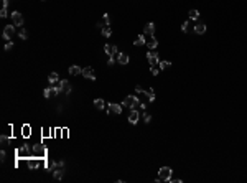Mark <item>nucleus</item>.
Segmentation results:
<instances>
[{
  "label": "nucleus",
  "instance_id": "nucleus-37",
  "mask_svg": "<svg viewBox=\"0 0 247 183\" xmlns=\"http://www.w3.org/2000/svg\"><path fill=\"white\" fill-rule=\"evenodd\" d=\"M56 165H58V168H64V162H56Z\"/></svg>",
  "mask_w": 247,
  "mask_h": 183
},
{
  "label": "nucleus",
  "instance_id": "nucleus-7",
  "mask_svg": "<svg viewBox=\"0 0 247 183\" xmlns=\"http://www.w3.org/2000/svg\"><path fill=\"white\" fill-rule=\"evenodd\" d=\"M58 86L61 87V91H63L64 94H69L71 91H73V87H71V84L68 83L66 79H60V83H58Z\"/></svg>",
  "mask_w": 247,
  "mask_h": 183
},
{
  "label": "nucleus",
  "instance_id": "nucleus-3",
  "mask_svg": "<svg viewBox=\"0 0 247 183\" xmlns=\"http://www.w3.org/2000/svg\"><path fill=\"white\" fill-rule=\"evenodd\" d=\"M147 60L150 63V66H158L160 65V58H158V53H155V50H150L147 53Z\"/></svg>",
  "mask_w": 247,
  "mask_h": 183
},
{
  "label": "nucleus",
  "instance_id": "nucleus-2",
  "mask_svg": "<svg viewBox=\"0 0 247 183\" xmlns=\"http://www.w3.org/2000/svg\"><path fill=\"white\" fill-rule=\"evenodd\" d=\"M171 173H173V170L170 168V167H162V168L158 170V176H160V180H162V182H170Z\"/></svg>",
  "mask_w": 247,
  "mask_h": 183
},
{
  "label": "nucleus",
  "instance_id": "nucleus-22",
  "mask_svg": "<svg viewBox=\"0 0 247 183\" xmlns=\"http://www.w3.org/2000/svg\"><path fill=\"white\" fill-rule=\"evenodd\" d=\"M190 20H198V18H199V12L196 10V8H193V10H190Z\"/></svg>",
  "mask_w": 247,
  "mask_h": 183
},
{
  "label": "nucleus",
  "instance_id": "nucleus-1",
  "mask_svg": "<svg viewBox=\"0 0 247 183\" xmlns=\"http://www.w3.org/2000/svg\"><path fill=\"white\" fill-rule=\"evenodd\" d=\"M122 106H125V107H129V109H135V107H138V106H142V104H140V101H138L137 96H127L125 99H124Z\"/></svg>",
  "mask_w": 247,
  "mask_h": 183
},
{
  "label": "nucleus",
  "instance_id": "nucleus-31",
  "mask_svg": "<svg viewBox=\"0 0 247 183\" xmlns=\"http://www.w3.org/2000/svg\"><path fill=\"white\" fill-rule=\"evenodd\" d=\"M28 130H30V127H28V126H25V127H23V135H25V137H28V135H30Z\"/></svg>",
  "mask_w": 247,
  "mask_h": 183
},
{
  "label": "nucleus",
  "instance_id": "nucleus-28",
  "mask_svg": "<svg viewBox=\"0 0 247 183\" xmlns=\"http://www.w3.org/2000/svg\"><path fill=\"white\" fill-rule=\"evenodd\" d=\"M8 15V12H7V7H2V10H0V17L2 18H5Z\"/></svg>",
  "mask_w": 247,
  "mask_h": 183
},
{
  "label": "nucleus",
  "instance_id": "nucleus-14",
  "mask_svg": "<svg viewBox=\"0 0 247 183\" xmlns=\"http://www.w3.org/2000/svg\"><path fill=\"white\" fill-rule=\"evenodd\" d=\"M194 33H196V35H204L206 33V25L204 23H198V25L194 26Z\"/></svg>",
  "mask_w": 247,
  "mask_h": 183
},
{
  "label": "nucleus",
  "instance_id": "nucleus-8",
  "mask_svg": "<svg viewBox=\"0 0 247 183\" xmlns=\"http://www.w3.org/2000/svg\"><path fill=\"white\" fill-rule=\"evenodd\" d=\"M127 119H129V122H130V124H134V126H135V124L138 122V119H140V114H138L137 109H132V111L129 112V117Z\"/></svg>",
  "mask_w": 247,
  "mask_h": 183
},
{
  "label": "nucleus",
  "instance_id": "nucleus-35",
  "mask_svg": "<svg viewBox=\"0 0 247 183\" xmlns=\"http://www.w3.org/2000/svg\"><path fill=\"white\" fill-rule=\"evenodd\" d=\"M114 60H115V56H110L109 61H107V65H109V66H114Z\"/></svg>",
  "mask_w": 247,
  "mask_h": 183
},
{
  "label": "nucleus",
  "instance_id": "nucleus-5",
  "mask_svg": "<svg viewBox=\"0 0 247 183\" xmlns=\"http://www.w3.org/2000/svg\"><path fill=\"white\" fill-rule=\"evenodd\" d=\"M12 22L15 26H23V15L20 12H13L12 13Z\"/></svg>",
  "mask_w": 247,
  "mask_h": 183
},
{
  "label": "nucleus",
  "instance_id": "nucleus-29",
  "mask_svg": "<svg viewBox=\"0 0 247 183\" xmlns=\"http://www.w3.org/2000/svg\"><path fill=\"white\" fill-rule=\"evenodd\" d=\"M43 94H45V97H46V99H49V97H51V89H49V87H46V89H45V93H43Z\"/></svg>",
  "mask_w": 247,
  "mask_h": 183
},
{
  "label": "nucleus",
  "instance_id": "nucleus-32",
  "mask_svg": "<svg viewBox=\"0 0 247 183\" xmlns=\"http://www.w3.org/2000/svg\"><path fill=\"white\" fill-rule=\"evenodd\" d=\"M12 48H13V43H12V41H8V43L5 45V50H7V51H10Z\"/></svg>",
  "mask_w": 247,
  "mask_h": 183
},
{
  "label": "nucleus",
  "instance_id": "nucleus-36",
  "mask_svg": "<svg viewBox=\"0 0 247 183\" xmlns=\"http://www.w3.org/2000/svg\"><path fill=\"white\" fill-rule=\"evenodd\" d=\"M5 157H7V154H5V150H2V152H0V160L4 162V160H5Z\"/></svg>",
  "mask_w": 247,
  "mask_h": 183
},
{
  "label": "nucleus",
  "instance_id": "nucleus-25",
  "mask_svg": "<svg viewBox=\"0 0 247 183\" xmlns=\"http://www.w3.org/2000/svg\"><path fill=\"white\" fill-rule=\"evenodd\" d=\"M160 68L162 69H166V68H170V66H171V63H170V61H160Z\"/></svg>",
  "mask_w": 247,
  "mask_h": 183
},
{
  "label": "nucleus",
  "instance_id": "nucleus-23",
  "mask_svg": "<svg viewBox=\"0 0 247 183\" xmlns=\"http://www.w3.org/2000/svg\"><path fill=\"white\" fill-rule=\"evenodd\" d=\"M110 35H112V30H110V26H104V28H102V36L109 38Z\"/></svg>",
  "mask_w": 247,
  "mask_h": 183
},
{
  "label": "nucleus",
  "instance_id": "nucleus-18",
  "mask_svg": "<svg viewBox=\"0 0 247 183\" xmlns=\"http://www.w3.org/2000/svg\"><path fill=\"white\" fill-rule=\"evenodd\" d=\"M69 74H71V76H78V74H82V69L79 68V66H76V65H74V66H71V68H69Z\"/></svg>",
  "mask_w": 247,
  "mask_h": 183
},
{
  "label": "nucleus",
  "instance_id": "nucleus-4",
  "mask_svg": "<svg viewBox=\"0 0 247 183\" xmlns=\"http://www.w3.org/2000/svg\"><path fill=\"white\" fill-rule=\"evenodd\" d=\"M107 112H109V114H120V112H122V104L109 102V104H107Z\"/></svg>",
  "mask_w": 247,
  "mask_h": 183
},
{
  "label": "nucleus",
  "instance_id": "nucleus-24",
  "mask_svg": "<svg viewBox=\"0 0 247 183\" xmlns=\"http://www.w3.org/2000/svg\"><path fill=\"white\" fill-rule=\"evenodd\" d=\"M145 94L148 96V101H150V102H153V101H155V93H153V89H148Z\"/></svg>",
  "mask_w": 247,
  "mask_h": 183
},
{
  "label": "nucleus",
  "instance_id": "nucleus-21",
  "mask_svg": "<svg viewBox=\"0 0 247 183\" xmlns=\"http://www.w3.org/2000/svg\"><path fill=\"white\" fill-rule=\"evenodd\" d=\"M181 30H183V33H191V32H194V28H191L190 22H185L183 25H181Z\"/></svg>",
  "mask_w": 247,
  "mask_h": 183
},
{
  "label": "nucleus",
  "instance_id": "nucleus-39",
  "mask_svg": "<svg viewBox=\"0 0 247 183\" xmlns=\"http://www.w3.org/2000/svg\"><path fill=\"white\" fill-rule=\"evenodd\" d=\"M135 91H137V93H145V91H143V89H142V87H140V86H137V87H135Z\"/></svg>",
  "mask_w": 247,
  "mask_h": 183
},
{
  "label": "nucleus",
  "instance_id": "nucleus-10",
  "mask_svg": "<svg viewBox=\"0 0 247 183\" xmlns=\"http://www.w3.org/2000/svg\"><path fill=\"white\" fill-rule=\"evenodd\" d=\"M13 35H15V25H13V26L7 25V26L4 28V38H5V40H10Z\"/></svg>",
  "mask_w": 247,
  "mask_h": 183
},
{
  "label": "nucleus",
  "instance_id": "nucleus-16",
  "mask_svg": "<svg viewBox=\"0 0 247 183\" xmlns=\"http://www.w3.org/2000/svg\"><path fill=\"white\" fill-rule=\"evenodd\" d=\"M48 81H49V84H56V83H60V76H58V73H49Z\"/></svg>",
  "mask_w": 247,
  "mask_h": 183
},
{
  "label": "nucleus",
  "instance_id": "nucleus-6",
  "mask_svg": "<svg viewBox=\"0 0 247 183\" xmlns=\"http://www.w3.org/2000/svg\"><path fill=\"white\" fill-rule=\"evenodd\" d=\"M82 76H84L86 79H89V81H96V73H94V69H92L91 66H87V68L82 69Z\"/></svg>",
  "mask_w": 247,
  "mask_h": 183
},
{
  "label": "nucleus",
  "instance_id": "nucleus-30",
  "mask_svg": "<svg viewBox=\"0 0 247 183\" xmlns=\"http://www.w3.org/2000/svg\"><path fill=\"white\" fill-rule=\"evenodd\" d=\"M143 121H145V122H147V124H148V122L152 121V115H150V114H147V112H145V114H143Z\"/></svg>",
  "mask_w": 247,
  "mask_h": 183
},
{
  "label": "nucleus",
  "instance_id": "nucleus-13",
  "mask_svg": "<svg viewBox=\"0 0 247 183\" xmlns=\"http://www.w3.org/2000/svg\"><path fill=\"white\" fill-rule=\"evenodd\" d=\"M117 61H119V65H129V54L127 53H119L117 54Z\"/></svg>",
  "mask_w": 247,
  "mask_h": 183
},
{
  "label": "nucleus",
  "instance_id": "nucleus-33",
  "mask_svg": "<svg viewBox=\"0 0 247 183\" xmlns=\"http://www.w3.org/2000/svg\"><path fill=\"white\" fill-rule=\"evenodd\" d=\"M150 71H152V74H153V76L158 74V68H155V66H152V68H150Z\"/></svg>",
  "mask_w": 247,
  "mask_h": 183
},
{
  "label": "nucleus",
  "instance_id": "nucleus-11",
  "mask_svg": "<svg viewBox=\"0 0 247 183\" xmlns=\"http://www.w3.org/2000/svg\"><path fill=\"white\" fill-rule=\"evenodd\" d=\"M104 51H106L107 54H109V56H115L117 58V46L115 45H106V46H104Z\"/></svg>",
  "mask_w": 247,
  "mask_h": 183
},
{
  "label": "nucleus",
  "instance_id": "nucleus-19",
  "mask_svg": "<svg viewBox=\"0 0 247 183\" xmlns=\"http://www.w3.org/2000/svg\"><path fill=\"white\" fill-rule=\"evenodd\" d=\"M145 43H147V40H145V36H143V35H138V36H137V40L134 41L135 46H142V45H145Z\"/></svg>",
  "mask_w": 247,
  "mask_h": 183
},
{
  "label": "nucleus",
  "instance_id": "nucleus-20",
  "mask_svg": "<svg viewBox=\"0 0 247 183\" xmlns=\"http://www.w3.org/2000/svg\"><path fill=\"white\" fill-rule=\"evenodd\" d=\"M53 176H54V180H61L64 176V172H63V168H56L53 172Z\"/></svg>",
  "mask_w": 247,
  "mask_h": 183
},
{
  "label": "nucleus",
  "instance_id": "nucleus-40",
  "mask_svg": "<svg viewBox=\"0 0 247 183\" xmlns=\"http://www.w3.org/2000/svg\"><path fill=\"white\" fill-rule=\"evenodd\" d=\"M41 2H45V0H41Z\"/></svg>",
  "mask_w": 247,
  "mask_h": 183
},
{
  "label": "nucleus",
  "instance_id": "nucleus-12",
  "mask_svg": "<svg viewBox=\"0 0 247 183\" xmlns=\"http://www.w3.org/2000/svg\"><path fill=\"white\" fill-rule=\"evenodd\" d=\"M145 45L148 46V50H157V46H158V40H157L155 36H150Z\"/></svg>",
  "mask_w": 247,
  "mask_h": 183
},
{
  "label": "nucleus",
  "instance_id": "nucleus-17",
  "mask_svg": "<svg viewBox=\"0 0 247 183\" xmlns=\"http://www.w3.org/2000/svg\"><path fill=\"white\" fill-rule=\"evenodd\" d=\"M94 106H96V109H99V111H102V109H106V101L104 99H96L94 101Z\"/></svg>",
  "mask_w": 247,
  "mask_h": 183
},
{
  "label": "nucleus",
  "instance_id": "nucleus-15",
  "mask_svg": "<svg viewBox=\"0 0 247 183\" xmlns=\"http://www.w3.org/2000/svg\"><path fill=\"white\" fill-rule=\"evenodd\" d=\"M28 168H32V170H35V168H38L40 167V162H38V158H28Z\"/></svg>",
  "mask_w": 247,
  "mask_h": 183
},
{
  "label": "nucleus",
  "instance_id": "nucleus-9",
  "mask_svg": "<svg viewBox=\"0 0 247 183\" xmlns=\"http://www.w3.org/2000/svg\"><path fill=\"white\" fill-rule=\"evenodd\" d=\"M143 33L148 36H155V23H147V25L143 26Z\"/></svg>",
  "mask_w": 247,
  "mask_h": 183
},
{
  "label": "nucleus",
  "instance_id": "nucleus-38",
  "mask_svg": "<svg viewBox=\"0 0 247 183\" xmlns=\"http://www.w3.org/2000/svg\"><path fill=\"white\" fill-rule=\"evenodd\" d=\"M12 0H4V2H2V7H8V4H10Z\"/></svg>",
  "mask_w": 247,
  "mask_h": 183
},
{
  "label": "nucleus",
  "instance_id": "nucleus-26",
  "mask_svg": "<svg viewBox=\"0 0 247 183\" xmlns=\"http://www.w3.org/2000/svg\"><path fill=\"white\" fill-rule=\"evenodd\" d=\"M18 36H20L21 40H26V38H28V33H26V30H23V28H21L20 32H18Z\"/></svg>",
  "mask_w": 247,
  "mask_h": 183
},
{
  "label": "nucleus",
  "instance_id": "nucleus-34",
  "mask_svg": "<svg viewBox=\"0 0 247 183\" xmlns=\"http://www.w3.org/2000/svg\"><path fill=\"white\" fill-rule=\"evenodd\" d=\"M0 140H2V144H8V137L7 135H2L0 137Z\"/></svg>",
  "mask_w": 247,
  "mask_h": 183
},
{
  "label": "nucleus",
  "instance_id": "nucleus-27",
  "mask_svg": "<svg viewBox=\"0 0 247 183\" xmlns=\"http://www.w3.org/2000/svg\"><path fill=\"white\" fill-rule=\"evenodd\" d=\"M104 23H106V26L110 25V17H109V13H104Z\"/></svg>",
  "mask_w": 247,
  "mask_h": 183
}]
</instances>
